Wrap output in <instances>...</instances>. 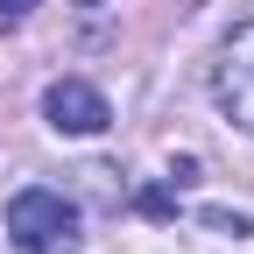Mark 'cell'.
Here are the masks:
<instances>
[{
	"label": "cell",
	"instance_id": "6da1fadb",
	"mask_svg": "<svg viewBox=\"0 0 254 254\" xmlns=\"http://www.w3.org/2000/svg\"><path fill=\"white\" fill-rule=\"evenodd\" d=\"M71 226H78V205L64 198V190H14L7 198V240L28 247V254L71 240Z\"/></svg>",
	"mask_w": 254,
	"mask_h": 254
},
{
	"label": "cell",
	"instance_id": "7a4b0ae2",
	"mask_svg": "<svg viewBox=\"0 0 254 254\" xmlns=\"http://www.w3.org/2000/svg\"><path fill=\"white\" fill-rule=\"evenodd\" d=\"M212 99H219V113H226L240 134H254V21L233 28V43L219 50V64H212Z\"/></svg>",
	"mask_w": 254,
	"mask_h": 254
},
{
	"label": "cell",
	"instance_id": "3957f363",
	"mask_svg": "<svg viewBox=\"0 0 254 254\" xmlns=\"http://www.w3.org/2000/svg\"><path fill=\"white\" fill-rule=\"evenodd\" d=\"M43 120L57 127V134H99L113 113H106V99H99L85 78H57V85L43 92Z\"/></svg>",
	"mask_w": 254,
	"mask_h": 254
},
{
	"label": "cell",
	"instance_id": "277c9868",
	"mask_svg": "<svg viewBox=\"0 0 254 254\" xmlns=\"http://www.w3.org/2000/svg\"><path fill=\"white\" fill-rule=\"evenodd\" d=\"M205 219H212V226H219V233H233V240H247V233H254V226H247V219H240V212H205Z\"/></svg>",
	"mask_w": 254,
	"mask_h": 254
},
{
	"label": "cell",
	"instance_id": "5b68a950",
	"mask_svg": "<svg viewBox=\"0 0 254 254\" xmlns=\"http://www.w3.org/2000/svg\"><path fill=\"white\" fill-rule=\"evenodd\" d=\"M28 7H43V0H0V21H21Z\"/></svg>",
	"mask_w": 254,
	"mask_h": 254
}]
</instances>
